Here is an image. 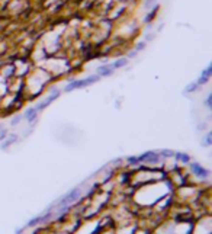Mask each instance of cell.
<instances>
[{"label":"cell","instance_id":"cell-1","mask_svg":"<svg viewBox=\"0 0 212 234\" xmlns=\"http://www.w3.org/2000/svg\"><path fill=\"white\" fill-rule=\"evenodd\" d=\"M99 81V77L97 76H90V77H86L83 80H74L71 83H68L66 87V92H71L74 89H79V87H84V86H90L93 83Z\"/></svg>","mask_w":212,"mask_h":234},{"label":"cell","instance_id":"cell-2","mask_svg":"<svg viewBox=\"0 0 212 234\" xmlns=\"http://www.w3.org/2000/svg\"><path fill=\"white\" fill-rule=\"evenodd\" d=\"M79 194H80V189H74L71 192H68L58 204H60L61 207H63V205H67V204H70V202H73V201L77 199V198H79Z\"/></svg>","mask_w":212,"mask_h":234},{"label":"cell","instance_id":"cell-3","mask_svg":"<svg viewBox=\"0 0 212 234\" xmlns=\"http://www.w3.org/2000/svg\"><path fill=\"white\" fill-rule=\"evenodd\" d=\"M58 95H60V90H54L53 93L50 95V96H48V98H46V99L44 100V102H41L39 105H38V106L35 108V109H36V111H41V109H44V108H46L48 105H50V103H51V102H53L54 99H55V98H57V96H58Z\"/></svg>","mask_w":212,"mask_h":234},{"label":"cell","instance_id":"cell-4","mask_svg":"<svg viewBox=\"0 0 212 234\" xmlns=\"http://www.w3.org/2000/svg\"><path fill=\"white\" fill-rule=\"evenodd\" d=\"M192 170L193 173L200 176V177H208V174H209V172L206 169H203V167H200L198 163H192Z\"/></svg>","mask_w":212,"mask_h":234},{"label":"cell","instance_id":"cell-5","mask_svg":"<svg viewBox=\"0 0 212 234\" xmlns=\"http://www.w3.org/2000/svg\"><path fill=\"white\" fill-rule=\"evenodd\" d=\"M212 74V66H209L208 68H206L205 71L202 73V76L199 77V80H198V84H203V83H206V81L209 80V76Z\"/></svg>","mask_w":212,"mask_h":234},{"label":"cell","instance_id":"cell-6","mask_svg":"<svg viewBox=\"0 0 212 234\" xmlns=\"http://www.w3.org/2000/svg\"><path fill=\"white\" fill-rule=\"evenodd\" d=\"M97 73L102 76H111L113 73V67L112 66H102L97 68Z\"/></svg>","mask_w":212,"mask_h":234},{"label":"cell","instance_id":"cell-7","mask_svg":"<svg viewBox=\"0 0 212 234\" xmlns=\"http://www.w3.org/2000/svg\"><path fill=\"white\" fill-rule=\"evenodd\" d=\"M25 116H26L28 121H33V119H35V116H36V109H35V108H32V109H28L26 114H25Z\"/></svg>","mask_w":212,"mask_h":234},{"label":"cell","instance_id":"cell-8","mask_svg":"<svg viewBox=\"0 0 212 234\" xmlns=\"http://www.w3.org/2000/svg\"><path fill=\"white\" fill-rule=\"evenodd\" d=\"M126 63H128V60H126V58H121V60L115 61V63H113V64H112L113 70H115V68H119V67H124V66H125V64H126Z\"/></svg>","mask_w":212,"mask_h":234},{"label":"cell","instance_id":"cell-9","mask_svg":"<svg viewBox=\"0 0 212 234\" xmlns=\"http://www.w3.org/2000/svg\"><path fill=\"white\" fill-rule=\"evenodd\" d=\"M176 157L179 159V160H182V161H185V163H187L189 161V156L187 154H182V153H176Z\"/></svg>","mask_w":212,"mask_h":234},{"label":"cell","instance_id":"cell-10","mask_svg":"<svg viewBox=\"0 0 212 234\" xmlns=\"http://www.w3.org/2000/svg\"><path fill=\"white\" fill-rule=\"evenodd\" d=\"M199 84L198 83H193V84H190V86H187L186 87V92H195L196 90V87H198Z\"/></svg>","mask_w":212,"mask_h":234},{"label":"cell","instance_id":"cell-11","mask_svg":"<svg viewBox=\"0 0 212 234\" xmlns=\"http://www.w3.org/2000/svg\"><path fill=\"white\" fill-rule=\"evenodd\" d=\"M144 47H145V44H144V42H141V44H138V45H137V50H135V51L138 53V51H141Z\"/></svg>","mask_w":212,"mask_h":234},{"label":"cell","instance_id":"cell-12","mask_svg":"<svg viewBox=\"0 0 212 234\" xmlns=\"http://www.w3.org/2000/svg\"><path fill=\"white\" fill-rule=\"evenodd\" d=\"M211 100H212V95H209V96H208V100H206V105H208V106H211L212 105Z\"/></svg>","mask_w":212,"mask_h":234},{"label":"cell","instance_id":"cell-13","mask_svg":"<svg viewBox=\"0 0 212 234\" xmlns=\"http://www.w3.org/2000/svg\"><path fill=\"white\" fill-rule=\"evenodd\" d=\"M19 119H20V116H16V118H13V119H12V124H18V122H19Z\"/></svg>","mask_w":212,"mask_h":234},{"label":"cell","instance_id":"cell-14","mask_svg":"<svg viewBox=\"0 0 212 234\" xmlns=\"http://www.w3.org/2000/svg\"><path fill=\"white\" fill-rule=\"evenodd\" d=\"M206 144H211V135H206Z\"/></svg>","mask_w":212,"mask_h":234}]
</instances>
